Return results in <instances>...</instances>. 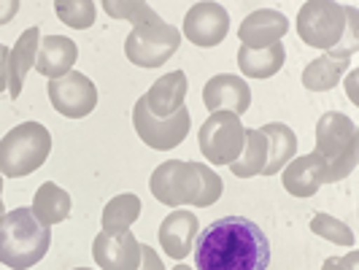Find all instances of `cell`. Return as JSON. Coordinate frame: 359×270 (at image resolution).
I'll list each match as a JSON object with an SVG mask.
<instances>
[{
  "instance_id": "25",
  "label": "cell",
  "mask_w": 359,
  "mask_h": 270,
  "mask_svg": "<svg viewBox=\"0 0 359 270\" xmlns=\"http://www.w3.org/2000/svg\"><path fill=\"white\" fill-rule=\"evenodd\" d=\"M141 198L133 195V192H125V195H116L106 203L103 208V216H100V224L103 230H130L133 222L141 216Z\"/></svg>"
},
{
  "instance_id": "17",
  "label": "cell",
  "mask_w": 359,
  "mask_h": 270,
  "mask_svg": "<svg viewBox=\"0 0 359 270\" xmlns=\"http://www.w3.org/2000/svg\"><path fill=\"white\" fill-rule=\"evenodd\" d=\"M187 90H189L187 73L184 71L165 73V76H160V79L151 84V90L144 95L146 111H149L151 116H160V119H168V116L179 114L181 108H184Z\"/></svg>"
},
{
  "instance_id": "22",
  "label": "cell",
  "mask_w": 359,
  "mask_h": 270,
  "mask_svg": "<svg viewBox=\"0 0 359 270\" xmlns=\"http://www.w3.org/2000/svg\"><path fill=\"white\" fill-rule=\"evenodd\" d=\"M284 60H287L284 43H273L270 49H246V46L238 49V68L243 76H252V79L276 76L284 68Z\"/></svg>"
},
{
  "instance_id": "27",
  "label": "cell",
  "mask_w": 359,
  "mask_h": 270,
  "mask_svg": "<svg viewBox=\"0 0 359 270\" xmlns=\"http://www.w3.org/2000/svg\"><path fill=\"white\" fill-rule=\"evenodd\" d=\"M54 11L57 19L65 22L73 30H87L95 25L97 6L92 0H54Z\"/></svg>"
},
{
  "instance_id": "26",
  "label": "cell",
  "mask_w": 359,
  "mask_h": 270,
  "mask_svg": "<svg viewBox=\"0 0 359 270\" xmlns=\"http://www.w3.org/2000/svg\"><path fill=\"white\" fill-rule=\"evenodd\" d=\"M103 11L114 19H127L135 27H146V25H160L165 19H160V14L144 3V0H103Z\"/></svg>"
},
{
  "instance_id": "9",
  "label": "cell",
  "mask_w": 359,
  "mask_h": 270,
  "mask_svg": "<svg viewBox=\"0 0 359 270\" xmlns=\"http://www.w3.org/2000/svg\"><path fill=\"white\" fill-rule=\"evenodd\" d=\"M133 125L138 138L144 141L149 149H157V151H168V149H176V146L187 138L189 125H192V116H189V108L184 106L179 114L160 119V116H151L146 111L144 97H138V103L133 108Z\"/></svg>"
},
{
  "instance_id": "14",
  "label": "cell",
  "mask_w": 359,
  "mask_h": 270,
  "mask_svg": "<svg viewBox=\"0 0 359 270\" xmlns=\"http://www.w3.org/2000/svg\"><path fill=\"white\" fill-rule=\"evenodd\" d=\"M289 33L287 14L276 11V8H259L252 11L249 17L241 22V46L246 49H270L273 43H281V38Z\"/></svg>"
},
{
  "instance_id": "5",
  "label": "cell",
  "mask_w": 359,
  "mask_h": 270,
  "mask_svg": "<svg viewBox=\"0 0 359 270\" xmlns=\"http://www.w3.org/2000/svg\"><path fill=\"white\" fill-rule=\"evenodd\" d=\"M52 151V133L41 122H22L0 141V173L22 179L38 170Z\"/></svg>"
},
{
  "instance_id": "30",
  "label": "cell",
  "mask_w": 359,
  "mask_h": 270,
  "mask_svg": "<svg viewBox=\"0 0 359 270\" xmlns=\"http://www.w3.org/2000/svg\"><path fill=\"white\" fill-rule=\"evenodd\" d=\"M138 270H165V262L160 259V254L154 252L151 246H141V265Z\"/></svg>"
},
{
  "instance_id": "1",
  "label": "cell",
  "mask_w": 359,
  "mask_h": 270,
  "mask_svg": "<svg viewBox=\"0 0 359 270\" xmlns=\"http://www.w3.org/2000/svg\"><path fill=\"white\" fill-rule=\"evenodd\" d=\"M270 241L246 216H222L195 241L198 270H268Z\"/></svg>"
},
{
  "instance_id": "21",
  "label": "cell",
  "mask_w": 359,
  "mask_h": 270,
  "mask_svg": "<svg viewBox=\"0 0 359 270\" xmlns=\"http://www.w3.org/2000/svg\"><path fill=\"white\" fill-rule=\"evenodd\" d=\"M71 195L62 187H57L54 181H43L36 189L30 214L36 216L43 227H54L71 216Z\"/></svg>"
},
{
  "instance_id": "19",
  "label": "cell",
  "mask_w": 359,
  "mask_h": 270,
  "mask_svg": "<svg viewBox=\"0 0 359 270\" xmlns=\"http://www.w3.org/2000/svg\"><path fill=\"white\" fill-rule=\"evenodd\" d=\"M38 41H41V30L27 27L14 43V49H8V92H11V97L22 95V84L27 79V73L36 68Z\"/></svg>"
},
{
  "instance_id": "34",
  "label": "cell",
  "mask_w": 359,
  "mask_h": 270,
  "mask_svg": "<svg viewBox=\"0 0 359 270\" xmlns=\"http://www.w3.org/2000/svg\"><path fill=\"white\" fill-rule=\"evenodd\" d=\"M170 270H192L189 265H176V268H170Z\"/></svg>"
},
{
  "instance_id": "4",
  "label": "cell",
  "mask_w": 359,
  "mask_h": 270,
  "mask_svg": "<svg viewBox=\"0 0 359 270\" xmlns=\"http://www.w3.org/2000/svg\"><path fill=\"white\" fill-rule=\"evenodd\" d=\"M330 170V181L346 179L359 160V127L341 111H327L316 122V149Z\"/></svg>"
},
{
  "instance_id": "33",
  "label": "cell",
  "mask_w": 359,
  "mask_h": 270,
  "mask_svg": "<svg viewBox=\"0 0 359 270\" xmlns=\"http://www.w3.org/2000/svg\"><path fill=\"white\" fill-rule=\"evenodd\" d=\"M0 195H3V176H0ZM6 216V205H3V200H0V219Z\"/></svg>"
},
{
  "instance_id": "35",
  "label": "cell",
  "mask_w": 359,
  "mask_h": 270,
  "mask_svg": "<svg viewBox=\"0 0 359 270\" xmlns=\"http://www.w3.org/2000/svg\"><path fill=\"white\" fill-rule=\"evenodd\" d=\"M76 270H90V268H76Z\"/></svg>"
},
{
  "instance_id": "7",
  "label": "cell",
  "mask_w": 359,
  "mask_h": 270,
  "mask_svg": "<svg viewBox=\"0 0 359 270\" xmlns=\"http://www.w3.org/2000/svg\"><path fill=\"white\" fill-rule=\"evenodd\" d=\"M181 46V33L168 25H146V27H133V33L125 41L127 60L138 68H160L165 65Z\"/></svg>"
},
{
  "instance_id": "2",
  "label": "cell",
  "mask_w": 359,
  "mask_h": 270,
  "mask_svg": "<svg viewBox=\"0 0 359 270\" xmlns=\"http://www.w3.org/2000/svg\"><path fill=\"white\" fill-rule=\"evenodd\" d=\"M151 195L165 205L208 208L222 198L224 184L214 168L192 160H168L154 168L149 179Z\"/></svg>"
},
{
  "instance_id": "32",
  "label": "cell",
  "mask_w": 359,
  "mask_h": 270,
  "mask_svg": "<svg viewBox=\"0 0 359 270\" xmlns=\"http://www.w3.org/2000/svg\"><path fill=\"white\" fill-rule=\"evenodd\" d=\"M8 90V49L0 43V92Z\"/></svg>"
},
{
  "instance_id": "15",
  "label": "cell",
  "mask_w": 359,
  "mask_h": 270,
  "mask_svg": "<svg viewBox=\"0 0 359 270\" xmlns=\"http://www.w3.org/2000/svg\"><path fill=\"white\" fill-rule=\"evenodd\" d=\"M322 184H330V170L319 154L294 157L284 165V189L294 198H311L319 192Z\"/></svg>"
},
{
  "instance_id": "11",
  "label": "cell",
  "mask_w": 359,
  "mask_h": 270,
  "mask_svg": "<svg viewBox=\"0 0 359 270\" xmlns=\"http://www.w3.org/2000/svg\"><path fill=\"white\" fill-rule=\"evenodd\" d=\"M230 33V11H224V6L219 3H195L187 17H184V33L187 41H192L195 46L211 49L219 46Z\"/></svg>"
},
{
  "instance_id": "6",
  "label": "cell",
  "mask_w": 359,
  "mask_h": 270,
  "mask_svg": "<svg viewBox=\"0 0 359 270\" xmlns=\"http://www.w3.org/2000/svg\"><path fill=\"white\" fill-rule=\"evenodd\" d=\"M348 27V6L332 0H308L297 14V36L313 49L332 52L341 46Z\"/></svg>"
},
{
  "instance_id": "20",
  "label": "cell",
  "mask_w": 359,
  "mask_h": 270,
  "mask_svg": "<svg viewBox=\"0 0 359 270\" xmlns=\"http://www.w3.org/2000/svg\"><path fill=\"white\" fill-rule=\"evenodd\" d=\"M259 133L265 135L268 141V162H265V170L262 176H276L284 170V165L289 160H294V151H297V135L294 130L284 122H270V125L259 127Z\"/></svg>"
},
{
  "instance_id": "12",
  "label": "cell",
  "mask_w": 359,
  "mask_h": 270,
  "mask_svg": "<svg viewBox=\"0 0 359 270\" xmlns=\"http://www.w3.org/2000/svg\"><path fill=\"white\" fill-rule=\"evenodd\" d=\"M92 257L100 270H138L141 243L130 230H103L92 243Z\"/></svg>"
},
{
  "instance_id": "10",
  "label": "cell",
  "mask_w": 359,
  "mask_h": 270,
  "mask_svg": "<svg viewBox=\"0 0 359 270\" xmlns=\"http://www.w3.org/2000/svg\"><path fill=\"white\" fill-rule=\"evenodd\" d=\"M49 100L57 114L65 119H84L97 106V90L90 81V76L81 71L65 73L62 79L49 81Z\"/></svg>"
},
{
  "instance_id": "23",
  "label": "cell",
  "mask_w": 359,
  "mask_h": 270,
  "mask_svg": "<svg viewBox=\"0 0 359 270\" xmlns=\"http://www.w3.org/2000/svg\"><path fill=\"white\" fill-rule=\"evenodd\" d=\"M265 162H268V141L259 130H243V151L238 154V160L230 165L238 179H252V176H262L265 170Z\"/></svg>"
},
{
  "instance_id": "16",
  "label": "cell",
  "mask_w": 359,
  "mask_h": 270,
  "mask_svg": "<svg viewBox=\"0 0 359 270\" xmlns=\"http://www.w3.org/2000/svg\"><path fill=\"white\" fill-rule=\"evenodd\" d=\"M200 235V222L192 211H181L176 208L173 214H168L160 224V243L168 257L184 259L187 254L195 249V241Z\"/></svg>"
},
{
  "instance_id": "28",
  "label": "cell",
  "mask_w": 359,
  "mask_h": 270,
  "mask_svg": "<svg viewBox=\"0 0 359 270\" xmlns=\"http://www.w3.org/2000/svg\"><path fill=\"white\" fill-rule=\"evenodd\" d=\"M311 233L324 238V241H330V243H338V246H354L357 243V238L351 233V227L341 222V219H335V216L330 214H316L311 216Z\"/></svg>"
},
{
  "instance_id": "8",
  "label": "cell",
  "mask_w": 359,
  "mask_h": 270,
  "mask_svg": "<svg viewBox=\"0 0 359 270\" xmlns=\"http://www.w3.org/2000/svg\"><path fill=\"white\" fill-rule=\"evenodd\" d=\"M243 130L246 127L241 125L235 114H211L198 135L203 157L214 165H233L243 151Z\"/></svg>"
},
{
  "instance_id": "29",
  "label": "cell",
  "mask_w": 359,
  "mask_h": 270,
  "mask_svg": "<svg viewBox=\"0 0 359 270\" xmlns=\"http://www.w3.org/2000/svg\"><path fill=\"white\" fill-rule=\"evenodd\" d=\"M357 265H359V254L348 252L346 257H330V259H324L322 270H357Z\"/></svg>"
},
{
  "instance_id": "18",
  "label": "cell",
  "mask_w": 359,
  "mask_h": 270,
  "mask_svg": "<svg viewBox=\"0 0 359 270\" xmlns=\"http://www.w3.org/2000/svg\"><path fill=\"white\" fill-rule=\"evenodd\" d=\"M79 57V46L76 41L68 36H46L38 41V54H36V71L41 76L52 79H62L65 73L73 71V62Z\"/></svg>"
},
{
  "instance_id": "24",
  "label": "cell",
  "mask_w": 359,
  "mask_h": 270,
  "mask_svg": "<svg viewBox=\"0 0 359 270\" xmlns=\"http://www.w3.org/2000/svg\"><path fill=\"white\" fill-rule=\"evenodd\" d=\"M351 60H332V57H316L313 62H308L303 71V87L311 92H327L332 87H338L343 79V73L348 71Z\"/></svg>"
},
{
  "instance_id": "13",
  "label": "cell",
  "mask_w": 359,
  "mask_h": 270,
  "mask_svg": "<svg viewBox=\"0 0 359 270\" xmlns=\"http://www.w3.org/2000/svg\"><path fill=\"white\" fill-rule=\"evenodd\" d=\"M203 106L211 114L224 111V114L241 116L252 106V90L241 76L219 73L214 79H208V84L203 87Z\"/></svg>"
},
{
  "instance_id": "3",
  "label": "cell",
  "mask_w": 359,
  "mask_h": 270,
  "mask_svg": "<svg viewBox=\"0 0 359 270\" xmlns=\"http://www.w3.org/2000/svg\"><path fill=\"white\" fill-rule=\"evenodd\" d=\"M52 246V230L43 227L30 208L6 211L0 219V262L11 270H27L41 262Z\"/></svg>"
},
{
  "instance_id": "31",
  "label": "cell",
  "mask_w": 359,
  "mask_h": 270,
  "mask_svg": "<svg viewBox=\"0 0 359 270\" xmlns=\"http://www.w3.org/2000/svg\"><path fill=\"white\" fill-rule=\"evenodd\" d=\"M19 11V0H0V25L11 22Z\"/></svg>"
}]
</instances>
